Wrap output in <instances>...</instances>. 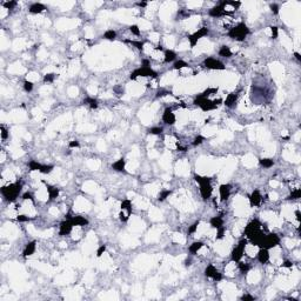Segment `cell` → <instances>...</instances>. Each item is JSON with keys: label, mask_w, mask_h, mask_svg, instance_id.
I'll return each mask as SVG.
<instances>
[{"label": "cell", "mask_w": 301, "mask_h": 301, "mask_svg": "<svg viewBox=\"0 0 301 301\" xmlns=\"http://www.w3.org/2000/svg\"><path fill=\"white\" fill-rule=\"evenodd\" d=\"M195 181L199 182L200 185V193H201V196L203 200H207L211 198L212 195V192H213V188L211 186V179L209 178H206V177H200V175H195Z\"/></svg>", "instance_id": "1"}, {"label": "cell", "mask_w": 301, "mask_h": 301, "mask_svg": "<svg viewBox=\"0 0 301 301\" xmlns=\"http://www.w3.org/2000/svg\"><path fill=\"white\" fill-rule=\"evenodd\" d=\"M249 33V30L248 27L244 24V23H240L239 25H237L235 27H233L230 32H228V37L232 38V39H235L238 41H242L247 34Z\"/></svg>", "instance_id": "2"}, {"label": "cell", "mask_w": 301, "mask_h": 301, "mask_svg": "<svg viewBox=\"0 0 301 301\" xmlns=\"http://www.w3.org/2000/svg\"><path fill=\"white\" fill-rule=\"evenodd\" d=\"M20 191H21V184H19V182L11 184V185H8V186L1 188L3 195H4L8 201H14V200L17 199V196L19 195Z\"/></svg>", "instance_id": "3"}, {"label": "cell", "mask_w": 301, "mask_h": 301, "mask_svg": "<svg viewBox=\"0 0 301 301\" xmlns=\"http://www.w3.org/2000/svg\"><path fill=\"white\" fill-rule=\"evenodd\" d=\"M220 102H221V100L211 101V100H208V98L203 97L202 94H200V95L194 100V104H195V105H198V106H200L203 111H211V110H214V108H216L218 104H220Z\"/></svg>", "instance_id": "4"}, {"label": "cell", "mask_w": 301, "mask_h": 301, "mask_svg": "<svg viewBox=\"0 0 301 301\" xmlns=\"http://www.w3.org/2000/svg\"><path fill=\"white\" fill-rule=\"evenodd\" d=\"M138 77H152V78H155L157 77V72H154L152 68L148 67V66H142V67L135 69L131 74V79L132 80L136 79Z\"/></svg>", "instance_id": "5"}, {"label": "cell", "mask_w": 301, "mask_h": 301, "mask_svg": "<svg viewBox=\"0 0 301 301\" xmlns=\"http://www.w3.org/2000/svg\"><path fill=\"white\" fill-rule=\"evenodd\" d=\"M246 245H247V240H245V239L240 240L239 245L232 251V260H233V261L239 262V261L241 260V258H242V255H244V252H245Z\"/></svg>", "instance_id": "6"}, {"label": "cell", "mask_w": 301, "mask_h": 301, "mask_svg": "<svg viewBox=\"0 0 301 301\" xmlns=\"http://www.w3.org/2000/svg\"><path fill=\"white\" fill-rule=\"evenodd\" d=\"M280 242V238L276 235V234H269V235H266L265 239H264V242H262V247L261 248H273L275 247L276 245H279Z\"/></svg>", "instance_id": "7"}, {"label": "cell", "mask_w": 301, "mask_h": 301, "mask_svg": "<svg viewBox=\"0 0 301 301\" xmlns=\"http://www.w3.org/2000/svg\"><path fill=\"white\" fill-rule=\"evenodd\" d=\"M207 34H208V28H207V27H202V28L198 30L195 33H193L192 35H189V37H188V40H189V42H191V46L194 47V46L198 44V41H199L201 38H203L205 35H207Z\"/></svg>", "instance_id": "8"}, {"label": "cell", "mask_w": 301, "mask_h": 301, "mask_svg": "<svg viewBox=\"0 0 301 301\" xmlns=\"http://www.w3.org/2000/svg\"><path fill=\"white\" fill-rule=\"evenodd\" d=\"M205 66L207 68H211V69H225V66L222 62H220L219 60L214 59V58H207L205 61H203Z\"/></svg>", "instance_id": "9"}, {"label": "cell", "mask_w": 301, "mask_h": 301, "mask_svg": "<svg viewBox=\"0 0 301 301\" xmlns=\"http://www.w3.org/2000/svg\"><path fill=\"white\" fill-rule=\"evenodd\" d=\"M205 275L207 276V278H212L213 280H215V281H220L221 279H222V275L218 272V269L214 267V266H212V265H209V266H207V268L205 269Z\"/></svg>", "instance_id": "10"}, {"label": "cell", "mask_w": 301, "mask_h": 301, "mask_svg": "<svg viewBox=\"0 0 301 301\" xmlns=\"http://www.w3.org/2000/svg\"><path fill=\"white\" fill-rule=\"evenodd\" d=\"M73 222H72V219L71 218H68L67 220H65V221H62L61 223H60V230H59V234L60 235H66V234H68V233H71V231H72V228H73Z\"/></svg>", "instance_id": "11"}, {"label": "cell", "mask_w": 301, "mask_h": 301, "mask_svg": "<svg viewBox=\"0 0 301 301\" xmlns=\"http://www.w3.org/2000/svg\"><path fill=\"white\" fill-rule=\"evenodd\" d=\"M225 6H226V1H225V3H221L219 6H215L214 8H212V10L209 11V16H211V17H214V18L221 17V16H227L228 12L225 10Z\"/></svg>", "instance_id": "12"}, {"label": "cell", "mask_w": 301, "mask_h": 301, "mask_svg": "<svg viewBox=\"0 0 301 301\" xmlns=\"http://www.w3.org/2000/svg\"><path fill=\"white\" fill-rule=\"evenodd\" d=\"M175 115H174V113L172 112V110L171 108H166L165 110V112H164V114H163V121L165 122V124H167V125H174L175 124Z\"/></svg>", "instance_id": "13"}, {"label": "cell", "mask_w": 301, "mask_h": 301, "mask_svg": "<svg viewBox=\"0 0 301 301\" xmlns=\"http://www.w3.org/2000/svg\"><path fill=\"white\" fill-rule=\"evenodd\" d=\"M219 191H220L221 201H225V200H227L230 198V195H231V186L230 185H221Z\"/></svg>", "instance_id": "14"}, {"label": "cell", "mask_w": 301, "mask_h": 301, "mask_svg": "<svg viewBox=\"0 0 301 301\" xmlns=\"http://www.w3.org/2000/svg\"><path fill=\"white\" fill-rule=\"evenodd\" d=\"M258 260L261 262V264H266L268 260H269V253H268V249L267 248H261L258 253Z\"/></svg>", "instance_id": "15"}, {"label": "cell", "mask_w": 301, "mask_h": 301, "mask_svg": "<svg viewBox=\"0 0 301 301\" xmlns=\"http://www.w3.org/2000/svg\"><path fill=\"white\" fill-rule=\"evenodd\" d=\"M35 245H37V242H35V241H32V242L27 244V245H26V247H25V249H24L23 255H24L25 258H27V256L32 255V254L35 252Z\"/></svg>", "instance_id": "16"}, {"label": "cell", "mask_w": 301, "mask_h": 301, "mask_svg": "<svg viewBox=\"0 0 301 301\" xmlns=\"http://www.w3.org/2000/svg\"><path fill=\"white\" fill-rule=\"evenodd\" d=\"M249 201H251V205L252 206H258L260 205L261 202V194L258 192V191H254L249 198Z\"/></svg>", "instance_id": "17"}, {"label": "cell", "mask_w": 301, "mask_h": 301, "mask_svg": "<svg viewBox=\"0 0 301 301\" xmlns=\"http://www.w3.org/2000/svg\"><path fill=\"white\" fill-rule=\"evenodd\" d=\"M125 164H126V161H125V159H119V160H117L113 165H112V168L114 170V171H117V172H124L125 171Z\"/></svg>", "instance_id": "18"}, {"label": "cell", "mask_w": 301, "mask_h": 301, "mask_svg": "<svg viewBox=\"0 0 301 301\" xmlns=\"http://www.w3.org/2000/svg\"><path fill=\"white\" fill-rule=\"evenodd\" d=\"M71 219L74 226H85L88 223V220L85 219L84 216H72Z\"/></svg>", "instance_id": "19"}, {"label": "cell", "mask_w": 301, "mask_h": 301, "mask_svg": "<svg viewBox=\"0 0 301 301\" xmlns=\"http://www.w3.org/2000/svg\"><path fill=\"white\" fill-rule=\"evenodd\" d=\"M237 99H238V94H237V93H231V94L227 95V98H226L225 105L227 106V107H232V106L235 104Z\"/></svg>", "instance_id": "20"}, {"label": "cell", "mask_w": 301, "mask_h": 301, "mask_svg": "<svg viewBox=\"0 0 301 301\" xmlns=\"http://www.w3.org/2000/svg\"><path fill=\"white\" fill-rule=\"evenodd\" d=\"M222 225H223V220H222V218H220V216H213L212 219H211V226L213 228H220V227H222Z\"/></svg>", "instance_id": "21"}, {"label": "cell", "mask_w": 301, "mask_h": 301, "mask_svg": "<svg viewBox=\"0 0 301 301\" xmlns=\"http://www.w3.org/2000/svg\"><path fill=\"white\" fill-rule=\"evenodd\" d=\"M45 10V6L42 4H33L31 7H30V12L33 13V14H38V13H41L42 11Z\"/></svg>", "instance_id": "22"}, {"label": "cell", "mask_w": 301, "mask_h": 301, "mask_svg": "<svg viewBox=\"0 0 301 301\" xmlns=\"http://www.w3.org/2000/svg\"><path fill=\"white\" fill-rule=\"evenodd\" d=\"M219 54H220L221 57H225V58H231V57H232V51H231L230 47H227V46H222V47L220 48V51H219Z\"/></svg>", "instance_id": "23"}, {"label": "cell", "mask_w": 301, "mask_h": 301, "mask_svg": "<svg viewBox=\"0 0 301 301\" xmlns=\"http://www.w3.org/2000/svg\"><path fill=\"white\" fill-rule=\"evenodd\" d=\"M175 58H177V53H175L174 51L167 49V51L165 52V61H166V62H171V61H173Z\"/></svg>", "instance_id": "24"}, {"label": "cell", "mask_w": 301, "mask_h": 301, "mask_svg": "<svg viewBox=\"0 0 301 301\" xmlns=\"http://www.w3.org/2000/svg\"><path fill=\"white\" fill-rule=\"evenodd\" d=\"M47 191H48V196H49L51 200L55 199L58 196V194H59V189L53 187V186H47Z\"/></svg>", "instance_id": "25"}, {"label": "cell", "mask_w": 301, "mask_h": 301, "mask_svg": "<svg viewBox=\"0 0 301 301\" xmlns=\"http://www.w3.org/2000/svg\"><path fill=\"white\" fill-rule=\"evenodd\" d=\"M121 209H122L124 212H126V213H128V214L131 215V213H132L131 201H129V200H125V201H122V203H121Z\"/></svg>", "instance_id": "26"}, {"label": "cell", "mask_w": 301, "mask_h": 301, "mask_svg": "<svg viewBox=\"0 0 301 301\" xmlns=\"http://www.w3.org/2000/svg\"><path fill=\"white\" fill-rule=\"evenodd\" d=\"M260 165H261L262 167H265V168H269V167H272V166L274 165V161H273L272 159L264 158V159L260 160Z\"/></svg>", "instance_id": "27"}, {"label": "cell", "mask_w": 301, "mask_h": 301, "mask_svg": "<svg viewBox=\"0 0 301 301\" xmlns=\"http://www.w3.org/2000/svg\"><path fill=\"white\" fill-rule=\"evenodd\" d=\"M202 246H203V244H202V242H200V241H198V242L192 244V245L189 246V248H188V249H189V252H191V253H196V252H198Z\"/></svg>", "instance_id": "28"}, {"label": "cell", "mask_w": 301, "mask_h": 301, "mask_svg": "<svg viewBox=\"0 0 301 301\" xmlns=\"http://www.w3.org/2000/svg\"><path fill=\"white\" fill-rule=\"evenodd\" d=\"M85 104H87L91 108H97L98 107V101L94 98H86L85 99Z\"/></svg>", "instance_id": "29"}, {"label": "cell", "mask_w": 301, "mask_h": 301, "mask_svg": "<svg viewBox=\"0 0 301 301\" xmlns=\"http://www.w3.org/2000/svg\"><path fill=\"white\" fill-rule=\"evenodd\" d=\"M52 171H53V166L52 165H41V167L39 170V172L42 173V174H48Z\"/></svg>", "instance_id": "30"}, {"label": "cell", "mask_w": 301, "mask_h": 301, "mask_svg": "<svg viewBox=\"0 0 301 301\" xmlns=\"http://www.w3.org/2000/svg\"><path fill=\"white\" fill-rule=\"evenodd\" d=\"M104 37H105L107 40H114V39L117 38V33H115V31H113V30H108V31L105 32Z\"/></svg>", "instance_id": "31"}, {"label": "cell", "mask_w": 301, "mask_h": 301, "mask_svg": "<svg viewBox=\"0 0 301 301\" xmlns=\"http://www.w3.org/2000/svg\"><path fill=\"white\" fill-rule=\"evenodd\" d=\"M28 166H30V170H31V171H39L40 167H41V164H39V163H37V161H31V163L28 164Z\"/></svg>", "instance_id": "32"}, {"label": "cell", "mask_w": 301, "mask_h": 301, "mask_svg": "<svg viewBox=\"0 0 301 301\" xmlns=\"http://www.w3.org/2000/svg\"><path fill=\"white\" fill-rule=\"evenodd\" d=\"M171 195V191H168V189H166V191H163L160 194H159V196H158V199L160 200V201H164L167 196H170Z\"/></svg>", "instance_id": "33"}, {"label": "cell", "mask_w": 301, "mask_h": 301, "mask_svg": "<svg viewBox=\"0 0 301 301\" xmlns=\"http://www.w3.org/2000/svg\"><path fill=\"white\" fill-rule=\"evenodd\" d=\"M186 66H188L187 62H185V61H182V60H179V61H177V62L174 64V69H181V68H184V67H186Z\"/></svg>", "instance_id": "34"}, {"label": "cell", "mask_w": 301, "mask_h": 301, "mask_svg": "<svg viewBox=\"0 0 301 301\" xmlns=\"http://www.w3.org/2000/svg\"><path fill=\"white\" fill-rule=\"evenodd\" d=\"M54 78H55V74L49 73V74H46L45 77H44V81H45V83H52V81L54 80Z\"/></svg>", "instance_id": "35"}, {"label": "cell", "mask_w": 301, "mask_h": 301, "mask_svg": "<svg viewBox=\"0 0 301 301\" xmlns=\"http://www.w3.org/2000/svg\"><path fill=\"white\" fill-rule=\"evenodd\" d=\"M149 133H150V134H154V135H159V134L163 133V128H161V127H153V128L149 129Z\"/></svg>", "instance_id": "36"}, {"label": "cell", "mask_w": 301, "mask_h": 301, "mask_svg": "<svg viewBox=\"0 0 301 301\" xmlns=\"http://www.w3.org/2000/svg\"><path fill=\"white\" fill-rule=\"evenodd\" d=\"M301 196V189H295L294 192H292V194H290V196H289V199H299Z\"/></svg>", "instance_id": "37"}, {"label": "cell", "mask_w": 301, "mask_h": 301, "mask_svg": "<svg viewBox=\"0 0 301 301\" xmlns=\"http://www.w3.org/2000/svg\"><path fill=\"white\" fill-rule=\"evenodd\" d=\"M24 90H25L26 92H31V91L33 90V84H32L31 81H25V83H24Z\"/></svg>", "instance_id": "38"}, {"label": "cell", "mask_w": 301, "mask_h": 301, "mask_svg": "<svg viewBox=\"0 0 301 301\" xmlns=\"http://www.w3.org/2000/svg\"><path fill=\"white\" fill-rule=\"evenodd\" d=\"M129 31H131L133 34H135V35H139V34H140V30H139V27H138L136 25H132V26L129 27Z\"/></svg>", "instance_id": "39"}, {"label": "cell", "mask_w": 301, "mask_h": 301, "mask_svg": "<svg viewBox=\"0 0 301 301\" xmlns=\"http://www.w3.org/2000/svg\"><path fill=\"white\" fill-rule=\"evenodd\" d=\"M203 140H205V138H203V136H201V135H199V136H196V138L194 139L193 145H194V146H198V145L202 143V142H203Z\"/></svg>", "instance_id": "40"}, {"label": "cell", "mask_w": 301, "mask_h": 301, "mask_svg": "<svg viewBox=\"0 0 301 301\" xmlns=\"http://www.w3.org/2000/svg\"><path fill=\"white\" fill-rule=\"evenodd\" d=\"M199 223H200L199 221L194 222V223H193V225L191 226V227L188 228V233H194V232H195V231L198 230V226H199Z\"/></svg>", "instance_id": "41"}, {"label": "cell", "mask_w": 301, "mask_h": 301, "mask_svg": "<svg viewBox=\"0 0 301 301\" xmlns=\"http://www.w3.org/2000/svg\"><path fill=\"white\" fill-rule=\"evenodd\" d=\"M223 234H225V227H223V226H222V227L218 228V234H216V239H222V238H223Z\"/></svg>", "instance_id": "42"}, {"label": "cell", "mask_w": 301, "mask_h": 301, "mask_svg": "<svg viewBox=\"0 0 301 301\" xmlns=\"http://www.w3.org/2000/svg\"><path fill=\"white\" fill-rule=\"evenodd\" d=\"M239 268L241 269V272H244V273H246V272H248L249 271V266L248 265H246V264H239Z\"/></svg>", "instance_id": "43"}, {"label": "cell", "mask_w": 301, "mask_h": 301, "mask_svg": "<svg viewBox=\"0 0 301 301\" xmlns=\"http://www.w3.org/2000/svg\"><path fill=\"white\" fill-rule=\"evenodd\" d=\"M0 129H1V138H3V139H7V138H8V132H7V129H6L4 126L0 127Z\"/></svg>", "instance_id": "44"}, {"label": "cell", "mask_w": 301, "mask_h": 301, "mask_svg": "<svg viewBox=\"0 0 301 301\" xmlns=\"http://www.w3.org/2000/svg\"><path fill=\"white\" fill-rule=\"evenodd\" d=\"M131 44L134 45L138 49H142L143 48V42H141V41H131Z\"/></svg>", "instance_id": "45"}, {"label": "cell", "mask_w": 301, "mask_h": 301, "mask_svg": "<svg viewBox=\"0 0 301 301\" xmlns=\"http://www.w3.org/2000/svg\"><path fill=\"white\" fill-rule=\"evenodd\" d=\"M16 5H17V3H16V1H7V3H5V4H4V6H5L6 8H8V10L13 8Z\"/></svg>", "instance_id": "46"}, {"label": "cell", "mask_w": 301, "mask_h": 301, "mask_svg": "<svg viewBox=\"0 0 301 301\" xmlns=\"http://www.w3.org/2000/svg\"><path fill=\"white\" fill-rule=\"evenodd\" d=\"M105 251H106V246H105V245H104V246H100L99 249H98V252H97V255H98V256H101Z\"/></svg>", "instance_id": "47"}, {"label": "cell", "mask_w": 301, "mask_h": 301, "mask_svg": "<svg viewBox=\"0 0 301 301\" xmlns=\"http://www.w3.org/2000/svg\"><path fill=\"white\" fill-rule=\"evenodd\" d=\"M271 30H272V37L275 39V38L278 37V27L273 26V27H271Z\"/></svg>", "instance_id": "48"}, {"label": "cell", "mask_w": 301, "mask_h": 301, "mask_svg": "<svg viewBox=\"0 0 301 301\" xmlns=\"http://www.w3.org/2000/svg\"><path fill=\"white\" fill-rule=\"evenodd\" d=\"M18 221H21V222H24V221H28L30 220V218L28 216H26V215H18Z\"/></svg>", "instance_id": "49"}, {"label": "cell", "mask_w": 301, "mask_h": 301, "mask_svg": "<svg viewBox=\"0 0 301 301\" xmlns=\"http://www.w3.org/2000/svg\"><path fill=\"white\" fill-rule=\"evenodd\" d=\"M271 8H272V11H273L274 14H278V13H279V7H278V5L272 4V5H271Z\"/></svg>", "instance_id": "50"}, {"label": "cell", "mask_w": 301, "mask_h": 301, "mask_svg": "<svg viewBox=\"0 0 301 301\" xmlns=\"http://www.w3.org/2000/svg\"><path fill=\"white\" fill-rule=\"evenodd\" d=\"M69 147H71V148H73V147H79V141H77V140L71 141V142H69Z\"/></svg>", "instance_id": "51"}, {"label": "cell", "mask_w": 301, "mask_h": 301, "mask_svg": "<svg viewBox=\"0 0 301 301\" xmlns=\"http://www.w3.org/2000/svg\"><path fill=\"white\" fill-rule=\"evenodd\" d=\"M23 199H24V200H32V194L27 192V193H25V194L23 195Z\"/></svg>", "instance_id": "52"}, {"label": "cell", "mask_w": 301, "mask_h": 301, "mask_svg": "<svg viewBox=\"0 0 301 301\" xmlns=\"http://www.w3.org/2000/svg\"><path fill=\"white\" fill-rule=\"evenodd\" d=\"M254 299H255L254 296L248 295V294H246V295H242V296H241V300H254Z\"/></svg>", "instance_id": "53"}, {"label": "cell", "mask_w": 301, "mask_h": 301, "mask_svg": "<svg viewBox=\"0 0 301 301\" xmlns=\"http://www.w3.org/2000/svg\"><path fill=\"white\" fill-rule=\"evenodd\" d=\"M283 266H285V267H292V262H290V261H285Z\"/></svg>", "instance_id": "54"}, {"label": "cell", "mask_w": 301, "mask_h": 301, "mask_svg": "<svg viewBox=\"0 0 301 301\" xmlns=\"http://www.w3.org/2000/svg\"><path fill=\"white\" fill-rule=\"evenodd\" d=\"M295 215H296L297 221H300V211H296V212H295Z\"/></svg>", "instance_id": "55"}, {"label": "cell", "mask_w": 301, "mask_h": 301, "mask_svg": "<svg viewBox=\"0 0 301 301\" xmlns=\"http://www.w3.org/2000/svg\"><path fill=\"white\" fill-rule=\"evenodd\" d=\"M294 55H295V58H296L299 61L301 60V57H300V54H299V53H294Z\"/></svg>", "instance_id": "56"}, {"label": "cell", "mask_w": 301, "mask_h": 301, "mask_svg": "<svg viewBox=\"0 0 301 301\" xmlns=\"http://www.w3.org/2000/svg\"><path fill=\"white\" fill-rule=\"evenodd\" d=\"M138 5H139V6H141V7H145V6L147 5V4H146V3H139Z\"/></svg>", "instance_id": "57"}]
</instances>
